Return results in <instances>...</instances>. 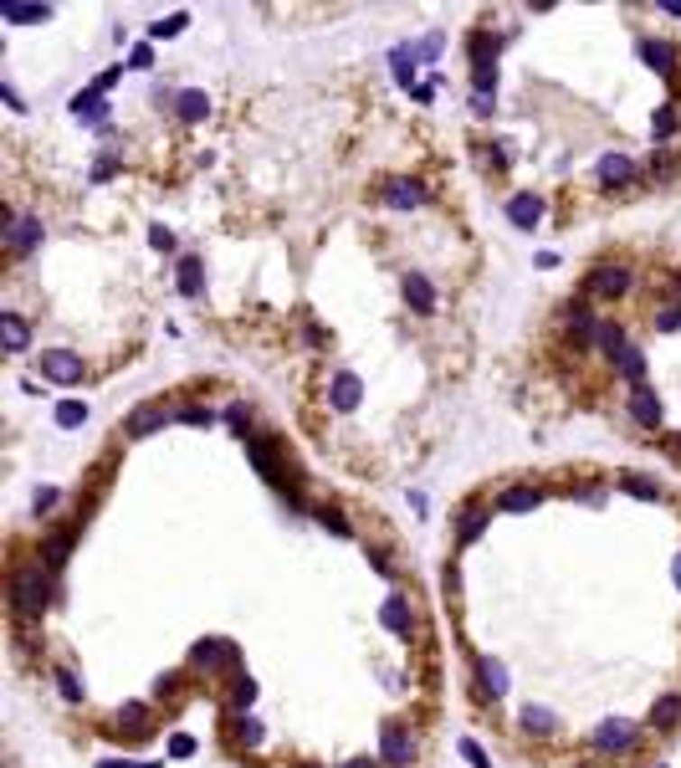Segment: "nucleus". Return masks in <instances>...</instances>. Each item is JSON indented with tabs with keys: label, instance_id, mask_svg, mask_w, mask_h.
Listing matches in <instances>:
<instances>
[{
	"label": "nucleus",
	"instance_id": "obj_36",
	"mask_svg": "<svg viewBox=\"0 0 681 768\" xmlns=\"http://www.w3.org/2000/svg\"><path fill=\"white\" fill-rule=\"evenodd\" d=\"M82 421H87V405H82V400H62V405H57V425H62V430H78Z\"/></svg>",
	"mask_w": 681,
	"mask_h": 768
},
{
	"label": "nucleus",
	"instance_id": "obj_42",
	"mask_svg": "<svg viewBox=\"0 0 681 768\" xmlns=\"http://www.w3.org/2000/svg\"><path fill=\"white\" fill-rule=\"evenodd\" d=\"M461 758H466L472 768H492V758L482 753V743H472V737H461Z\"/></svg>",
	"mask_w": 681,
	"mask_h": 768
},
{
	"label": "nucleus",
	"instance_id": "obj_51",
	"mask_svg": "<svg viewBox=\"0 0 681 768\" xmlns=\"http://www.w3.org/2000/svg\"><path fill=\"white\" fill-rule=\"evenodd\" d=\"M225 421L236 425V430H246V421H252V415H246V405H231V410H225Z\"/></svg>",
	"mask_w": 681,
	"mask_h": 768
},
{
	"label": "nucleus",
	"instance_id": "obj_37",
	"mask_svg": "<svg viewBox=\"0 0 681 768\" xmlns=\"http://www.w3.org/2000/svg\"><path fill=\"white\" fill-rule=\"evenodd\" d=\"M236 737L246 743V748H262V737H267V733H262V722H256L252 712H241V717H236Z\"/></svg>",
	"mask_w": 681,
	"mask_h": 768
},
{
	"label": "nucleus",
	"instance_id": "obj_33",
	"mask_svg": "<svg viewBox=\"0 0 681 768\" xmlns=\"http://www.w3.org/2000/svg\"><path fill=\"white\" fill-rule=\"evenodd\" d=\"M650 722H656V727H676L681 722V697H661V702L650 707Z\"/></svg>",
	"mask_w": 681,
	"mask_h": 768
},
{
	"label": "nucleus",
	"instance_id": "obj_19",
	"mask_svg": "<svg viewBox=\"0 0 681 768\" xmlns=\"http://www.w3.org/2000/svg\"><path fill=\"white\" fill-rule=\"evenodd\" d=\"M630 180H635L630 154H604L600 159V185H630Z\"/></svg>",
	"mask_w": 681,
	"mask_h": 768
},
{
	"label": "nucleus",
	"instance_id": "obj_38",
	"mask_svg": "<svg viewBox=\"0 0 681 768\" xmlns=\"http://www.w3.org/2000/svg\"><path fill=\"white\" fill-rule=\"evenodd\" d=\"M650 134H656V139H671V134H676V108H671V103H661V108H656V118H650Z\"/></svg>",
	"mask_w": 681,
	"mask_h": 768
},
{
	"label": "nucleus",
	"instance_id": "obj_5",
	"mask_svg": "<svg viewBox=\"0 0 681 768\" xmlns=\"http://www.w3.org/2000/svg\"><path fill=\"white\" fill-rule=\"evenodd\" d=\"M635 737H640V727H635V722L610 717V722H600V727H594V748H600V753H625V748H635Z\"/></svg>",
	"mask_w": 681,
	"mask_h": 768
},
{
	"label": "nucleus",
	"instance_id": "obj_55",
	"mask_svg": "<svg viewBox=\"0 0 681 768\" xmlns=\"http://www.w3.org/2000/svg\"><path fill=\"white\" fill-rule=\"evenodd\" d=\"M671 579H676V589H681V553H676V564H671Z\"/></svg>",
	"mask_w": 681,
	"mask_h": 768
},
{
	"label": "nucleus",
	"instance_id": "obj_35",
	"mask_svg": "<svg viewBox=\"0 0 681 768\" xmlns=\"http://www.w3.org/2000/svg\"><path fill=\"white\" fill-rule=\"evenodd\" d=\"M620 486H625L630 497H640V502H661V486L650 482V477H620Z\"/></svg>",
	"mask_w": 681,
	"mask_h": 768
},
{
	"label": "nucleus",
	"instance_id": "obj_12",
	"mask_svg": "<svg viewBox=\"0 0 681 768\" xmlns=\"http://www.w3.org/2000/svg\"><path fill=\"white\" fill-rule=\"evenodd\" d=\"M507 220H512L518 231H538V220H543V195H512V200H507Z\"/></svg>",
	"mask_w": 681,
	"mask_h": 768
},
{
	"label": "nucleus",
	"instance_id": "obj_56",
	"mask_svg": "<svg viewBox=\"0 0 681 768\" xmlns=\"http://www.w3.org/2000/svg\"><path fill=\"white\" fill-rule=\"evenodd\" d=\"M97 768H128V763H118V758H108V763H97Z\"/></svg>",
	"mask_w": 681,
	"mask_h": 768
},
{
	"label": "nucleus",
	"instance_id": "obj_50",
	"mask_svg": "<svg viewBox=\"0 0 681 768\" xmlns=\"http://www.w3.org/2000/svg\"><path fill=\"white\" fill-rule=\"evenodd\" d=\"M118 78H124V67H108V72H103V78L93 82V93H108V88H113Z\"/></svg>",
	"mask_w": 681,
	"mask_h": 768
},
{
	"label": "nucleus",
	"instance_id": "obj_13",
	"mask_svg": "<svg viewBox=\"0 0 681 768\" xmlns=\"http://www.w3.org/2000/svg\"><path fill=\"white\" fill-rule=\"evenodd\" d=\"M589 292H600V298H620V292H630V267H594L589 277Z\"/></svg>",
	"mask_w": 681,
	"mask_h": 768
},
{
	"label": "nucleus",
	"instance_id": "obj_58",
	"mask_svg": "<svg viewBox=\"0 0 681 768\" xmlns=\"http://www.w3.org/2000/svg\"><path fill=\"white\" fill-rule=\"evenodd\" d=\"M676 298H681V282H676Z\"/></svg>",
	"mask_w": 681,
	"mask_h": 768
},
{
	"label": "nucleus",
	"instance_id": "obj_17",
	"mask_svg": "<svg viewBox=\"0 0 681 768\" xmlns=\"http://www.w3.org/2000/svg\"><path fill=\"white\" fill-rule=\"evenodd\" d=\"M72 118H78V124H103V118H108V103H103V93H93V88H87V93H78L72 97ZM108 128V124H103Z\"/></svg>",
	"mask_w": 681,
	"mask_h": 768
},
{
	"label": "nucleus",
	"instance_id": "obj_32",
	"mask_svg": "<svg viewBox=\"0 0 681 768\" xmlns=\"http://www.w3.org/2000/svg\"><path fill=\"white\" fill-rule=\"evenodd\" d=\"M569 333L579 338V344H584L589 333H600V323H594V313H589L584 302H579V308H569Z\"/></svg>",
	"mask_w": 681,
	"mask_h": 768
},
{
	"label": "nucleus",
	"instance_id": "obj_26",
	"mask_svg": "<svg viewBox=\"0 0 681 768\" xmlns=\"http://www.w3.org/2000/svg\"><path fill=\"white\" fill-rule=\"evenodd\" d=\"M594 338H600V348L610 354V359H620V354L630 348V338H625V328H620V323H600V333H594Z\"/></svg>",
	"mask_w": 681,
	"mask_h": 768
},
{
	"label": "nucleus",
	"instance_id": "obj_6",
	"mask_svg": "<svg viewBox=\"0 0 681 768\" xmlns=\"http://www.w3.org/2000/svg\"><path fill=\"white\" fill-rule=\"evenodd\" d=\"M190 666H200V671H221V666H236V645L221 641V635H210V641H195Z\"/></svg>",
	"mask_w": 681,
	"mask_h": 768
},
{
	"label": "nucleus",
	"instance_id": "obj_23",
	"mask_svg": "<svg viewBox=\"0 0 681 768\" xmlns=\"http://www.w3.org/2000/svg\"><path fill=\"white\" fill-rule=\"evenodd\" d=\"M47 16H51V5H0L5 26H41Z\"/></svg>",
	"mask_w": 681,
	"mask_h": 768
},
{
	"label": "nucleus",
	"instance_id": "obj_44",
	"mask_svg": "<svg viewBox=\"0 0 681 768\" xmlns=\"http://www.w3.org/2000/svg\"><path fill=\"white\" fill-rule=\"evenodd\" d=\"M57 687H62L67 702H82V681H78L72 671H57Z\"/></svg>",
	"mask_w": 681,
	"mask_h": 768
},
{
	"label": "nucleus",
	"instance_id": "obj_18",
	"mask_svg": "<svg viewBox=\"0 0 681 768\" xmlns=\"http://www.w3.org/2000/svg\"><path fill=\"white\" fill-rule=\"evenodd\" d=\"M476 681H482L487 697H507V666H502V661L482 656V661H476Z\"/></svg>",
	"mask_w": 681,
	"mask_h": 768
},
{
	"label": "nucleus",
	"instance_id": "obj_53",
	"mask_svg": "<svg viewBox=\"0 0 681 768\" xmlns=\"http://www.w3.org/2000/svg\"><path fill=\"white\" fill-rule=\"evenodd\" d=\"M472 108H476V118H492V97L476 93V97H472Z\"/></svg>",
	"mask_w": 681,
	"mask_h": 768
},
{
	"label": "nucleus",
	"instance_id": "obj_59",
	"mask_svg": "<svg viewBox=\"0 0 681 768\" xmlns=\"http://www.w3.org/2000/svg\"><path fill=\"white\" fill-rule=\"evenodd\" d=\"M302 768H313V763H302Z\"/></svg>",
	"mask_w": 681,
	"mask_h": 768
},
{
	"label": "nucleus",
	"instance_id": "obj_29",
	"mask_svg": "<svg viewBox=\"0 0 681 768\" xmlns=\"http://www.w3.org/2000/svg\"><path fill=\"white\" fill-rule=\"evenodd\" d=\"M615 364H620V375L630 379V384H646V354H640V348H625Z\"/></svg>",
	"mask_w": 681,
	"mask_h": 768
},
{
	"label": "nucleus",
	"instance_id": "obj_43",
	"mask_svg": "<svg viewBox=\"0 0 681 768\" xmlns=\"http://www.w3.org/2000/svg\"><path fill=\"white\" fill-rule=\"evenodd\" d=\"M149 246H154V251H175V231H170V226H149Z\"/></svg>",
	"mask_w": 681,
	"mask_h": 768
},
{
	"label": "nucleus",
	"instance_id": "obj_31",
	"mask_svg": "<svg viewBox=\"0 0 681 768\" xmlns=\"http://www.w3.org/2000/svg\"><path fill=\"white\" fill-rule=\"evenodd\" d=\"M72 538H78V523H72L67 533H57V538H51V543H47V553H41V559H47V569H62L67 549H72Z\"/></svg>",
	"mask_w": 681,
	"mask_h": 768
},
{
	"label": "nucleus",
	"instance_id": "obj_22",
	"mask_svg": "<svg viewBox=\"0 0 681 768\" xmlns=\"http://www.w3.org/2000/svg\"><path fill=\"white\" fill-rule=\"evenodd\" d=\"M175 113L185 118V124H200V118L210 113V97L200 93V88H185V93L175 97Z\"/></svg>",
	"mask_w": 681,
	"mask_h": 768
},
{
	"label": "nucleus",
	"instance_id": "obj_9",
	"mask_svg": "<svg viewBox=\"0 0 681 768\" xmlns=\"http://www.w3.org/2000/svg\"><path fill=\"white\" fill-rule=\"evenodd\" d=\"M170 421H179V415H170L164 405H139V410L124 421V436H128V440H143L149 430H159V425H170Z\"/></svg>",
	"mask_w": 681,
	"mask_h": 768
},
{
	"label": "nucleus",
	"instance_id": "obj_47",
	"mask_svg": "<svg viewBox=\"0 0 681 768\" xmlns=\"http://www.w3.org/2000/svg\"><path fill=\"white\" fill-rule=\"evenodd\" d=\"M190 753H195V737H190V733H175V737H170V758H190Z\"/></svg>",
	"mask_w": 681,
	"mask_h": 768
},
{
	"label": "nucleus",
	"instance_id": "obj_27",
	"mask_svg": "<svg viewBox=\"0 0 681 768\" xmlns=\"http://www.w3.org/2000/svg\"><path fill=\"white\" fill-rule=\"evenodd\" d=\"M523 727L528 733H538V737H548L558 727V717L548 712V707H523Z\"/></svg>",
	"mask_w": 681,
	"mask_h": 768
},
{
	"label": "nucleus",
	"instance_id": "obj_15",
	"mask_svg": "<svg viewBox=\"0 0 681 768\" xmlns=\"http://www.w3.org/2000/svg\"><path fill=\"white\" fill-rule=\"evenodd\" d=\"M364 400V384H359V375H333V384H328V405L333 410H354Z\"/></svg>",
	"mask_w": 681,
	"mask_h": 768
},
{
	"label": "nucleus",
	"instance_id": "obj_7",
	"mask_svg": "<svg viewBox=\"0 0 681 768\" xmlns=\"http://www.w3.org/2000/svg\"><path fill=\"white\" fill-rule=\"evenodd\" d=\"M630 421L646 425V430H661L666 410H661V394L650 390V384H635V390H630Z\"/></svg>",
	"mask_w": 681,
	"mask_h": 768
},
{
	"label": "nucleus",
	"instance_id": "obj_8",
	"mask_svg": "<svg viewBox=\"0 0 681 768\" xmlns=\"http://www.w3.org/2000/svg\"><path fill=\"white\" fill-rule=\"evenodd\" d=\"M246 456H252V467L262 471V477H267L271 486H282L287 497H292V482H287V471L277 467V456H271V446H267V440H246ZM292 502H298V497H292Z\"/></svg>",
	"mask_w": 681,
	"mask_h": 768
},
{
	"label": "nucleus",
	"instance_id": "obj_52",
	"mask_svg": "<svg viewBox=\"0 0 681 768\" xmlns=\"http://www.w3.org/2000/svg\"><path fill=\"white\" fill-rule=\"evenodd\" d=\"M113 170H118V164H113V159H97V164H93V180H108Z\"/></svg>",
	"mask_w": 681,
	"mask_h": 768
},
{
	"label": "nucleus",
	"instance_id": "obj_28",
	"mask_svg": "<svg viewBox=\"0 0 681 768\" xmlns=\"http://www.w3.org/2000/svg\"><path fill=\"white\" fill-rule=\"evenodd\" d=\"M124 722H128V733H133V737H143V733H149V727H143V722H149V707H143V702H124V707H118V727H124Z\"/></svg>",
	"mask_w": 681,
	"mask_h": 768
},
{
	"label": "nucleus",
	"instance_id": "obj_11",
	"mask_svg": "<svg viewBox=\"0 0 681 768\" xmlns=\"http://www.w3.org/2000/svg\"><path fill=\"white\" fill-rule=\"evenodd\" d=\"M380 620H384V630H390V635H410V630H415L410 599H405V595H390V599L380 605Z\"/></svg>",
	"mask_w": 681,
	"mask_h": 768
},
{
	"label": "nucleus",
	"instance_id": "obj_16",
	"mask_svg": "<svg viewBox=\"0 0 681 768\" xmlns=\"http://www.w3.org/2000/svg\"><path fill=\"white\" fill-rule=\"evenodd\" d=\"M0 344H5V354H26V344H32V323L21 313H5L0 318Z\"/></svg>",
	"mask_w": 681,
	"mask_h": 768
},
{
	"label": "nucleus",
	"instance_id": "obj_39",
	"mask_svg": "<svg viewBox=\"0 0 681 768\" xmlns=\"http://www.w3.org/2000/svg\"><path fill=\"white\" fill-rule=\"evenodd\" d=\"M185 21H190V16H185V11H175L170 21H154V26H149V36H154V42H170V36L185 32Z\"/></svg>",
	"mask_w": 681,
	"mask_h": 768
},
{
	"label": "nucleus",
	"instance_id": "obj_40",
	"mask_svg": "<svg viewBox=\"0 0 681 768\" xmlns=\"http://www.w3.org/2000/svg\"><path fill=\"white\" fill-rule=\"evenodd\" d=\"M231 702H236V712H246V707L256 702V681H252V676H236V687H231Z\"/></svg>",
	"mask_w": 681,
	"mask_h": 768
},
{
	"label": "nucleus",
	"instance_id": "obj_21",
	"mask_svg": "<svg viewBox=\"0 0 681 768\" xmlns=\"http://www.w3.org/2000/svg\"><path fill=\"white\" fill-rule=\"evenodd\" d=\"M405 302H410L415 313H436V292H430V282L420 277V272L405 277Z\"/></svg>",
	"mask_w": 681,
	"mask_h": 768
},
{
	"label": "nucleus",
	"instance_id": "obj_25",
	"mask_svg": "<svg viewBox=\"0 0 681 768\" xmlns=\"http://www.w3.org/2000/svg\"><path fill=\"white\" fill-rule=\"evenodd\" d=\"M390 62H395V82L415 93V62H420V57H415V47H395V57H390Z\"/></svg>",
	"mask_w": 681,
	"mask_h": 768
},
{
	"label": "nucleus",
	"instance_id": "obj_48",
	"mask_svg": "<svg viewBox=\"0 0 681 768\" xmlns=\"http://www.w3.org/2000/svg\"><path fill=\"white\" fill-rule=\"evenodd\" d=\"M179 421H185V425H210L216 415H210V410H200V405H190V410H179Z\"/></svg>",
	"mask_w": 681,
	"mask_h": 768
},
{
	"label": "nucleus",
	"instance_id": "obj_3",
	"mask_svg": "<svg viewBox=\"0 0 681 768\" xmlns=\"http://www.w3.org/2000/svg\"><path fill=\"white\" fill-rule=\"evenodd\" d=\"M640 62H646L656 78H666V82H676V72H681L676 47H671V42H661V36H646V42H640Z\"/></svg>",
	"mask_w": 681,
	"mask_h": 768
},
{
	"label": "nucleus",
	"instance_id": "obj_2",
	"mask_svg": "<svg viewBox=\"0 0 681 768\" xmlns=\"http://www.w3.org/2000/svg\"><path fill=\"white\" fill-rule=\"evenodd\" d=\"M41 375H47L51 384H82L87 364H82L72 348H47V354H41Z\"/></svg>",
	"mask_w": 681,
	"mask_h": 768
},
{
	"label": "nucleus",
	"instance_id": "obj_54",
	"mask_svg": "<svg viewBox=\"0 0 681 768\" xmlns=\"http://www.w3.org/2000/svg\"><path fill=\"white\" fill-rule=\"evenodd\" d=\"M344 768H380V763H374V758H349Z\"/></svg>",
	"mask_w": 681,
	"mask_h": 768
},
{
	"label": "nucleus",
	"instance_id": "obj_30",
	"mask_svg": "<svg viewBox=\"0 0 681 768\" xmlns=\"http://www.w3.org/2000/svg\"><path fill=\"white\" fill-rule=\"evenodd\" d=\"M472 88L482 97H497V62H472Z\"/></svg>",
	"mask_w": 681,
	"mask_h": 768
},
{
	"label": "nucleus",
	"instance_id": "obj_10",
	"mask_svg": "<svg viewBox=\"0 0 681 768\" xmlns=\"http://www.w3.org/2000/svg\"><path fill=\"white\" fill-rule=\"evenodd\" d=\"M384 205L390 210H420L426 205V185L420 180H390L384 185Z\"/></svg>",
	"mask_w": 681,
	"mask_h": 768
},
{
	"label": "nucleus",
	"instance_id": "obj_34",
	"mask_svg": "<svg viewBox=\"0 0 681 768\" xmlns=\"http://www.w3.org/2000/svg\"><path fill=\"white\" fill-rule=\"evenodd\" d=\"M179 292H185V298H200V256H185V262H179Z\"/></svg>",
	"mask_w": 681,
	"mask_h": 768
},
{
	"label": "nucleus",
	"instance_id": "obj_57",
	"mask_svg": "<svg viewBox=\"0 0 681 768\" xmlns=\"http://www.w3.org/2000/svg\"><path fill=\"white\" fill-rule=\"evenodd\" d=\"M133 768H164V763H133Z\"/></svg>",
	"mask_w": 681,
	"mask_h": 768
},
{
	"label": "nucleus",
	"instance_id": "obj_4",
	"mask_svg": "<svg viewBox=\"0 0 681 768\" xmlns=\"http://www.w3.org/2000/svg\"><path fill=\"white\" fill-rule=\"evenodd\" d=\"M380 753H384V763L405 768V763L415 758V737H410V727H400V722H384V727H380Z\"/></svg>",
	"mask_w": 681,
	"mask_h": 768
},
{
	"label": "nucleus",
	"instance_id": "obj_20",
	"mask_svg": "<svg viewBox=\"0 0 681 768\" xmlns=\"http://www.w3.org/2000/svg\"><path fill=\"white\" fill-rule=\"evenodd\" d=\"M538 502H543L538 486H507L502 497H497V507H502V513H533Z\"/></svg>",
	"mask_w": 681,
	"mask_h": 768
},
{
	"label": "nucleus",
	"instance_id": "obj_24",
	"mask_svg": "<svg viewBox=\"0 0 681 768\" xmlns=\"http://www.w3.org/2000/svg\"><path fill=\"white\" fill-rule=\"evenodd\" d=\"M482 533H487V507H482V502H472V507L461 513V523H456V538H461V543H476Z\"/></svg>",
	"mask_w": 681,
	"mask_h": 768
},
{
	"label": "nucleus",
	"instance_id": "obj_41",
	"mask_svg": "<svg viewBox=\"0 0 681 768\" xmlns=\"http://www.w3.org/2000/svg\"><path fill=\"white\" fill-rule=\"evenodd\" d=\"M313 518L323 523V528H328V533H338V538H349V523H344V513H338V507H317Z\"/></svg>",
	"mask_w": 681,
	"mask_h": 768
},
{
	"label": "nucleus",
	"instance_id": "obj_46",
	"mask_svg": "<svg viewBox=\"0 0 681 768\" xmlns=\"http://www.w3.org/2000/svg\"><path fill=\"white\" fill-rule=\"evenodd\" d=\"M57 502H62V492H57V486H41V492L32 497V507H36V513H51Z\"/></svg>",
	"mask_w": 681,
	"mask_h": 768
},
{
	"label": "nucleus",
	"instance_id": "obj_49",
	"mask_svg": "<svg viewBox=\"0 0 681 768\" xmlns=\"http://www.w3.org/2000/svg\"><path fill=\"white\" fill-rule=\"evenodd\" d=\"M128 67H139V72H143V67H154V51H149V47H133V51H128Z\"/></svg>",
	"mask_w": 681,
	"mask_h": 768
},
{
	"label": "nucleus",
	"instance_id": "obj_1",
	"mask_svg": "<svg viewBox=\"0 0 681 768\" xmlns=\"http://www.w3.org/2000/svg\"><path fill=\"white\" fill-rule=\"evenodd\" d=\"M47 574H41V564H21L16 574H11V605H16L21 620H41L47 615Z\"/></svg>",
	"mask_w": 681,
	"mask_h": 768
},
{
	"label": "nucleus",
	"instance_id": "obj_14",
	"mask_svg": "<svg viewBox=\"0 0 681 768\" xmlns=\"http://www.w3.org/2000/svg\"><path fill=\"white\" fill-rule=\"evenodd\" d=\"M5 231H11V246H16L21 256L36 251V246H41V236H47V231H41V220H16L11 210H5Z\"/></svg>",
	"mask_w": 681,
	"mask_h": 768
},
{
	"label": "nucleus",
	"instance_id": "obj_45",
	"mask_svg": "<svg viewBox=\"0 0 681 768\" xmlns=\"http://www.w3.org/2000/svg\"><path fill=\"white\" fill-rule=\"evenodd\" d=\"M656 328H661V333H676V328H681V302H676V308H661V313H656Z\"/></svg>",
	"mask_w": 681,
	"mask_h": 768
}]
</instances>
